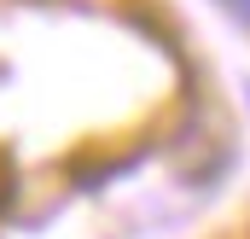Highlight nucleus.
I'll list each match as a JSON object with an SVG mask.
<instances>
[{"label":"nucleus","mask_w":250,"mask_h":239,"mask_svg":"<svg viewBox=\"0 0 250 239\" xmlns=\"http://www.w3.org/2000/svg\"><path fill=\"white\" fill-rule=\"evenodd\" d=\"M221 6H227V12H233V18H239V24L250 29V0H221Z\"/></svg>","instance_id":"obj_1"}]
</instances>
